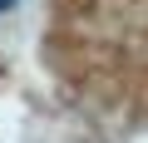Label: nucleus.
<instances>
[{"mask_svg": "<svg viewBox=\"0 0 148 143\" xmlns=\"http://www.w3.org/2000/svg\"><path fill=\"white\" fill-rule=\"evenodd\" d=\"M10 5H15V0H0V15H5V10H10Z\"/></svg>", "mask_w": 148, "mask_h": 143, "instance_id": "f257e3e1", "label": "nucleus"}]
</instances>
